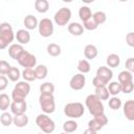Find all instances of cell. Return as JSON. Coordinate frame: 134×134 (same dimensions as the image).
Masks as SVG:
<instances>
[{"label":"cell","mask_w":134,"mask_h":134,"mask_svg":"<svg viewBox=\"0 0 134 134\" xmlns=\"http://www.w3.org/2000/svg\"><path fill=\"white\" fill-rule=\"evenodd\" d=\"M85 104H86V107H87L89 113L92 116H96V115L105 113L103 102L100 99H98L95 96V94H89L85 99Z\"/></svg>","instance_id":"cell-1"},{"label":"cell","mask_w":134,"mask_h":134,"mask_svg":"<svg viewBox=\"0 0 134 134\" xmlns=\"http://www.w3.org/2000/svg\"><path fill=\"white\" fill-rule=\"evenodd\" d=\"M29 91H30V85L27 82L25 81L18 82L12 91V98L14 102L25 100V97L29 94Z\"/></svg>","instance_id":"cell-2"},{"label":"cell","mask_w":134,"mask_h":134,"mask_svg":"<svg viewBox=\"0 0 134 134\" xmlns=\"http://www.w3.org/2000/svg\"><path fill=\"white\" fill-rule=\"evenodd\" d=\"M36 124L37 126L42 130V132H44L45 134H50L54 131L55 129V124L54 121L45 113L39 114L36 117Z\"/></svg>","instance_id":"cell-3"},{"label":"cell","mask_w":134,"mask_h":134,"mask_svg":"<svg viewBox=\"0 0 134 134\" xmlns=\"http://www.w3.org/2000/svg\"><path fill=\"white\" fill-rule=\"evenodd\" d=\"M85 109H84V105L82 103L79 102H74V103H68L65 105L64 107V114L67 117L70 118H80L84 115Z\"/></svg>","instance_id":"cell-4"},{"label":"cell","mask_w":134,"mask_h":134,"mask_svg":"<svg viewBox=\"0 0 134 134\" xmlns=\"http://www.w3.org/2000/svg\"><path fill=\"white\" fill-rule=\"evenodd\" d=\"M39 104H40L42 111L45 114L53 113L55 110V103H54L53 94H40Z\"/></svg>","instance_id":"cell-5"},{"label":"cell","mask_w":134,"mask_h":134,"mask_svg":"<svg viewBox=\"0 0 134 134\" xmlns=\"http://www.w3.org/2000/svg\"><path fill=\"white\" fill-rule=\"evenodd\" d=\"M71 18V10L68 7H61L53 16V20L57 25L59 26H65L68 24Z\"/></svg>","instance_id":"cell-6"},{"label":"cell","mask_w":134,"mask_h":134,"mask_svg":"<svg viewBox=\"0 0 134 134\" xmlns=\"http://www.w3.org/2000/svg\"><path fill=\"white\" fill-rule=\"evenodd\" d=\"M38 29H39V34L44 37V38H48L51 37L53 34V23L50 19L48 18H43L39 21L38 23Z\"/></svg>","instance_id":"cell-7"},{"label":"cell","mask_w":134,"mask_h":134,"mask_svg":"<svg viewBox=\"0 0 134 134\" xmlns=\"http://www.w3.org/2000/svg\"><path fill=\"white\" fill-rule=\"evenodd\" d=\"M18 63L20 66L24 67V69H27V68H32V67H36L37 65V58L36 55H34L32 53L28 52L27 50H24L20 57L18 58Z\"/></svg>","instance_id":"cell-8"},{"label":"cell","mask_w":134,"mask_h":134,"mask_svg":"<svg viewBox=\"0 0 134 134\" xmlns=\"http://www.w3.org/2000/svg\"><path fill=\"white\" fill-rule=\"evenodd\" d=\"M0 37L6 41L8 44H10L15 39V34L13 30L12 25L8 22H2L0 24Z\"/></svg>","instance_id":"cell-9"},{"label":"cell","mask_w":134,"mask_h":134,"mask_svg":"<svg viewBox=\"0 0 134 134\" xmlns=\"http://www.w3.org/2000/svg\"><path fill=\"white\" fill-rule=\"evenodd\" d=\"M86 85V77L84 74L82 73H76L74 74L71 79H70V82H69V86L72 90H75V91H79V90H82Z\"/></svg>","instance_id":"cell-10"},{"label":"cell","mask_w":134,"mask_h":134,"mask_svg":"<svg viewBox=\"0 0 134 134\" xmlns=\"http://www.w3.org/2000/svg\"><path fill=\"white\" fill-rule=\"evenodd\" d=\"M96 76L99 77L102 81H104L108 85L109 82L113 77V71H112L111 68H109L107 66H100L96 70Z\"/></svg>","instance_id":"cell-11"},{"label":"cell","mask_w":134,"mask_h":134,"mask_svg":"<svg viewBox=\"0 0 134 134\" xmlns=\"http://www.w3.org/2000/svg\"><path fill=\"white\" fill-rule=\"evenodd\" d=\"M10 111L14 115H20V114H25L27 110V104L25 100L22 102H14L10 103Z\"/></svg>","instance_id":"cell-12"},{"label":"cell","mask_w":134,"mask_h":134,"mask_svg":"<svg viewBox=\"0 0 134 134\" xmlns=\"http://www.w3.org/2000/svg\"><path fill=\"white\" fill-rule=\"evenodd\" d=\"M15 38L18 41V44L20 45L28 44L30 41V34L27 29H19L15 34Z\"/></svg>","instance_id":"cell-13"},{"label":"cell","mask_w":134,"mask_h":134,"mask_svg":"<svg viewBox=\"0 0 134 134\" xmlns=\"http://www.w3.org/2000/svg\"><path fill=\"white\" fill-rule=\"evenodd\" d=\"M124 114L130 121L134 120V100L129 99L124 104Z\"/></svg>","instance_id":"cell-14"},{"label":"cell","mask_w":134,"mask_h":134,"mask_svg":"<svg viewBox=\"0 0 134 134\" xmlns=\"http://www.w3.org/2000/svg\"><path fill=\"white\" fill-rule=\"evenodd\" d=\"M24 51V48H23V45H20V44H12L9 47H8V54L12 59L14 60H18V58L20 57V54Z\"/></svg>","instance_id":"cell-15"},{"label":"cell","mask_w":134,"mask_h":134,"mask_svg":"<svg viewBox=\"0 0 134 134\" xmlns=\"http://www.w3.org/2000/svg\"><path fill=\"white\" fill-rule=\"evenodd\" d=\"M97 54H98V50H97L95 45L88 44V45L85 46V48H84V55L87 59V61L95 59L97 57Z\"/></svg>","instance_id":"cell-16"},{"label":"cell","mask_w":134,"mask_h":134,"mask_svg":"<svg viewBox=\"0 0 134 134\" xmlns=\"http://www.w3.org/2000/svg\"><path fill=\"white\" fill-rule=\"evenodd\" d=\"M23 23H24V26H25L26 29L31 30V29H35V28L38 27L39 21H38V19H37L34 15H27V16L24 18Z\"/></svg>","instance_id":"cell-17"},{"label":"cell","mask_w":134,"mask_h":134,"mask_svg":"<svg viewBox=\"0 0 134 134\" xmlns=\"http://www.w3.org/2000/svg\"><path fill=\"white\" fill-rule=\"evenodd\" d=\"M28 116L26 114H20V115H15L13 117V124L18 127V128H23L28 125Z\"/></svg>","instance_id":"cell-18"},{"label":"cell","mask_w":134,"mask_h":134,"mask_svg":"<svg viewBox=\"0 0 134 134\" xmlns=\"http://www.w3.org/2000/svg\"><path fill=\"white\" fill-rule=\"evenodd\" d=\"M68 31L69 34H71L72 36H82L84 34V27L82 24L77 23V22H72L68 25Z\"/></svg>","instance_id":"cell-19"},{"label":"cell","mask_w":134,"mask_h":134,"mask_svg":"<svg viewBox=\"0 0 134 134\" xmlns=\"http://www.w3.org/2000/svg\"><path fill=\"white\" fill-rule=\"evenodd\" d=\"M79 17L82 20V22H86L89 19H91L92 18V12H91L90 7L87 5L81 6L79 9Z\"/></svg>","instance_id":"cell-20"},{"label":"cell","mask_w":134,"mask_h":134,"mask_svg":"<svg viewBox=\"0 0 134 134\" xmlns=\"http://www.w3.org/2000/svg\"><path fill=\"white\" fill-rule=\"evenodd\" d=\"M35 8L38 13L45 14L49 9V2L47 0H36L35 1Z\"/></svg>","instance_id":"cell-21"},{"label":"cell","mask_w":134,"mask_h":134,"mask_svg":"<svg viewBox=\"0 0 134 134\" xmlns=\"http://www.w3.org/2000/svg\"><path fill=\"white\" fill-rule=\"evenodd\" d=\"M106 63L108 65L109 68H115V67H118L119 64H120V58L118 54L116 53H111L107 57V60H106Z\"/></svg>","instance_id":"cell-22"},{"label":"cell","mask_w":134,"mask_h":134,"mask_svg":"<svg viewBox=\"0 0 134 134\" xmlns=\"http://www.w3.org/2000/svg\"><path fill=\"white\" fill-rule=\"evenodd\" d=\"M77 126H79V125H77V122H76L75 120H73V119H68V120H66V121L63 124V130H64L65 133L70 134V133H73V132L76 131Z\"/></svg>","instance_id":"cell-23"},{"label":"cell","mask_w":134,"mask_h":134,"mask_svg":"<svg viewBox=\"0 0 134 134\" xmlns=\"http://www.w3.org/2000/svg\"><path fill=\"white\" fill-rule=\"evenodd\" d=\"M46 50H47V53L50 57H59L61 54V52H62L61 46L59 44H57V43H49L47 45Z\"/></svg>","instance_id":"cell-24"},{"label":"cell","mask_w":134,"mask_h":134,"mask_svg":"<svg viewBox=\"0 0 134 134\" xmlns=\"http://www.w3.org/2000/svg\"><path fill=\"white\" fill-rule=\"evenodd\" d=\"M34 70H35L37 80H44L48 74V69L45 65H38V66H36V68Z\"/></svg>","instance_id":"cell-25"},{"label":"cell","mask_w":134,"mask_h":134,"mask_svg":"<svg viewBox=\"0 0 134 134\" xmlns=\"http://www.w3.org/2000/svg\"><path fill=\"white\" fill-rule=\"evenodd\" d=\"M108 92L110 95L112 96H116L118 95L120 92H121V87H120V84L118 82H111L108 84Z\"/></svg>","instance_id":"cell-26"},{"label":"cell","mask_w":134,"mask_h":134,"mask_svg":"<svg viewBox=\"0 0 134 134\" xmlns=\"http://www.w3.org/2000/svg\"><path fill=\"white\" fill-rule=\"evenodd\" d=\"M130 82H133L132 72H130L128 70L120 71L118 74V83L119 84H126V83H130Z\"/></svg>","instance_id":"cell-27"},{"label":"cell","mask_w":134,"mask_h":134,"mask_svg":"<svg viewBox=\"0 0 134 134\" xmlns=\"http://www.w3.org/2000/svg\"><path fill=\"white\" fill-rule=\"evenodd\" d=\"M20 76H21L20 70H19L17 67H14V66H12V67L9 68V70H8V72H7V74H6L7 80H9V81H12V82H17V81L20 79Z\"/></svg>","instance_id":"cell-28"},{"label":"cell","mask_w":134,"mask_h":134,"mask_svg":"<svg viewBox=\"0 0 134 134\" xmlns=\"http://www.w3.org/2000/svg\"><path fill=\"white\" fill-rule=\"evenodd\" d=\"M94 94L100 100H107V99H109V95H110L106 86L105 87H97V88H95V93Z\"/></svg>","instance_id":"cell-29"},{"label":"cell","mask_w":134,"mask_h":134,"mask_svg":"<svg viewBox=\"0 0 134 134\" xmlns=\"http://www.w3.org/2000/svg\"><path fill=\"white\" fill-rule=\"evenodd\" d=\"M10 107V98L7 94L1 93L0 94V110L5 112Z\"/></svg>","instance_id":"cell-30"},{"label":"cell","mask_w":134,"mask_h":134,"mask_svg":"<svg viewBox=\"0 0 134 134\" xmlns=\"http://www.w3.org/2000/svg\"><path fill=\"white\" fill-rule=\"evenodd\" d=\"M77 70L80 71V73L82 74H85V73H88L91 69V66H90V63L87 61V60H80L79 63H77V66H76Z\"/></svg>","instance_id":"cell-31"},{"label":"cell","mask_w":134,"mask_h":134,"mask_svg":"<svg viewBox=\"0 0 134 134\" xmlns=\"http://www.w3.org/2000/svg\"><path fill=\"white\" fill-rule=\"evenodd\" d=\"M92 20H93L97 25H100V24H103V23L106 22V20H107V15H106V13H104V12H102V10H97V12H95V13L92 15Z\"/></svg>","instance_id":"cell-32"},{"label":"cell","mask_w":134,"mask_h":134,"mask_svg":"<svg viewBox=\"0 0 134 134\" xmlns=\"http://www.w3.org/2000/svg\"><path fill=\"white\" fill-rule=\"evenodd\" d=\"M41 94H53L54 92V85L50 82H45L40 86Z\"/></svg>","instance_id":"cell-33"},{"label":"cell","mask_w":134,"mask_h":134,"mask_svg":"<svg viewBox=\"0 0 134 134\" xmlns=\"http://www.w3.org/2000/svg\"><path fill=\"white\" fill-rule=\"evenodd\" d=\"M22 77L24 79L25 82H32L36 79V74H35V70L32 68H27V69H24L21 73Z\"/></svg>","instance_id":"cell-34"},{"label":"cell","mask_w":134,"mask_h":134,"mask_svg":"<svg viewBox=\"0 0 134 134\" xmlns=\"http://www.w3.org/2000/svg\"><path fill=\"white\" fill-rule=\"evenodd\" d=\"M13 115L8 112H3L1 115H0V122L2 124V126L4 127H8L13 124Z\"/></svg>","instance_id":"cell-35"},{"label":"cell","mask_w":134,"mask_h":134,"mask_svg":"<svg viewBox=\"0 0 134 134\" xmlns=\"http://www.w3.org/2000/svg\"><path fill=\"white\" fill-rule=\"evenodd\" d=\"M109 107L112 109V110H118L120 107H121V99L117 96H112L110 99H109Z\"/></svg>","instance_id":"cell-36"},{"label":"cell","mask_w":134,"mask_h":134,"mask_svg":"<svg viewBox=\"0 0 134 134\" xmlns=\"http://www.w3.org/2000/svg\"><path fill=\"white\" fill-rule=\"evenodd\" d=\"M103 125L99 122V121H97L95 118H92V119H90L89 121H88V128L89 129H91V130H93V131H99L100 129H103Z\"/></svg>","instance_id":"cell-37"},{"label":"cell","mask_w":134,"mask_h":134,"mask_svg":"<svg viewBox=\"0 0 134 134\" xmlns=\"http://www.w3.org/2000/svg\"><path fill=\"white\" fill-rule=\"evenodd\" d=\"M10 67L12 66L7 61L0 60V75H6Z\"/></svg>","instance_id":"cell-38"},{"label":"cell","mask_w":134,"mask_h":134,"mask_svg":"<svg viewBox=\"0 0 134 134\" xmlns=\"http://www.w3.org/2000/svg\"><path fill=\"white\" fill-rule=\"evenodd\" d=\"M83 27L85 28V29H87V30H94V29H96L97 27H98V25L92 20V18L91 19H89L88 21H86V22H83Z\"/></svg>","instance_id":"cell-39"},{"label":"cell","mask_w":134,"mask_h":134,"mask_svg":"<svg viewBox=\"0 0 134 134\" xmlns=\"http://www.w3.org/2000/svg\"><path fill=\"white\" fill-rule=\"evenodd\" d=\"M120 87H121V92H124L125 94H129L133 91L134 84H133V82L126 83V84H120Z\"/></svg>","instance_id":"cell-40"},{"label":"cell","mask_w":134,"mask_h":134,"mask_svg":"<svg viewBox=\"0 0 134 134\" xmlns=\"http://www.w3.org/2000/svg\"><path fill=\"white\" fill-rule=\"evenodd\" d=\"M92 84H93L94 88H97V87H105V86H107V84H106L104 81H102L99 77H97L96 75L93 77V80H92Z\"/></svg>","instance_id":"cell-41"},{"label":"cell","mask_w":134,"mask_h":134,"mask_svg":"<svg viewBox=\"0 0 134 134\" xmlns=\"http://www.w3.org/2000/svg\"><path fill=\"white\" fill-rule=\"evenodd\" d=\"M93 118H95L97 121H99L103 126H106L108 124V117L105 115V113L99 114V115H96V116H93Z\"/></svg>","instance_id":"cell-42"},{"label":"cell","mask_w":134,"mask_h":134,"mask_svg":"<svg viewBox=\"0 0 134 134\" xmlns=\"http://www.w3.org/2000/svg\"><path fill=\"white\" fill-rule=\"evenodd\" d=\"M8 85V80L5 75H0V91H3L6 89Z\"/></svg>","instance_id":"cell-43"},{"label":"cell","mask_w":134,"mask_h":134,"mask_svg":"<svg viewBox=\"0 0 134 134\" xmlns=\"http://www.w3.org/2000/svg\"><path fill=\"white\" fill-rule=\"evenodd\" d=\"M126 70L133 72L134 71V59L133 58H129L126 61Z\"/></svg>","instance_id":"cell-44"},{"label":"cell","mask_w":134,"mask_h":134,"mask_svg":"<svg viewBox=\"0 0 134 134\" xmlns=\"http://www.w3.org/2000/svg\"><path fill=\"white\" fill-rule=\"evenodd\" d=\"M126 42H127V44H128L130 47H133V46H134V32L130 31V32L126 36Z\"/></svg>","instance_id":"cell-45"},{"label":"cell","mask_w":134,"mask_h":134,"mask_svg":"<svg viewBox=\"0 0 134 134\" xmlns=\"http://www.w3.org/2000/svg\"><path fill=\"white\" fill-rule=\"evenodd\" d=\"M8 46V43L6 41H4L1 37H0V49H5Z\"/></svg>","instance_id":"cell-46"},{"label":"cell","mask_w":134,"mask_h":134,"mask_svg":"<svg viewBox=\"0 0 134 134\" xmlns=\"http://www.w3.org/2000/svg\"><path fill=\"white\" fill-rule=\"evenodd\" d=\"M84 134H97V132L96 131H93V130H91V129H86L85 131H84Z\"/></svg>","instance_id":"cell-47"},{"label":"cell","mask_w":134,"mask_h":134,"mask_svg":"<svg viewBox=\"0 0 134 134\" xmlns=\"http://www.w3.org/2000/svg\"><path fill=\"white\" fill-rule=\"evenodd\" d=\"M60 134H67V133H65V132H62V133H60Z\"/></svg>","instance_id":"cell-48"},{"label":"cell","mask_w":134,"mask_h":134,"mask_svg":"<svg viewBox=\"0 0 134 134\" xmlns=\"http://www.w3.org/2000/svg\"><path fill=\"white\" fill-rule=\"evenodd\" d=\"M38 134H42V133H38Z\"/></svg>","instance_id":"cell-49"}]
</instances>
